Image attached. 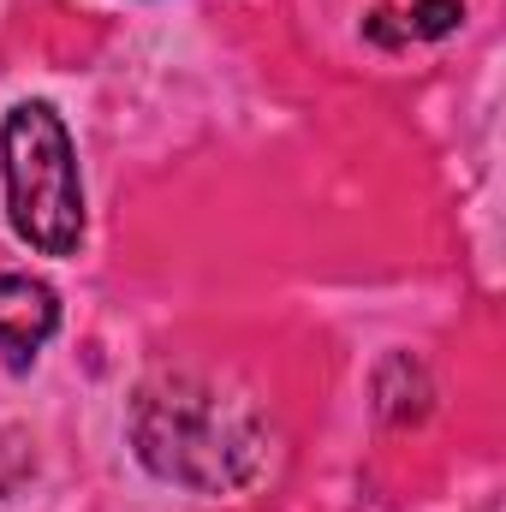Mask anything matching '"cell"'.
I'll return each instance as SVG.
<instances>
[{
  "label": "cell",
  "instance_id": "cell-1",
  "mask_svg": "<svg viewBox=\"0 0 506 512\" xmlns=\"http://www.w3.org/2000/svg\"><path fill=\"white\" fill-rule=\"evenodd\" d=\"M131 447L161 483L233 495L256 477L268 435L245 393H227L209 376H161L131 405Z\"/></svg>",
  "mask_w": 506,
  "mask_h": 512
},
{
  "label": "cell",
  "instance_id": "cell-2",
  "mask_svg": "<svg viewBox=\"0 0 506 512\" xmlns=\"http://www.w3.org/2000/svg\"><path fill=\"white\" fill-rule=\"evenodd\" d=\"M0 179L12 233L42 256H72L84 245V179L66 120L48 102H18L0 120Z\"/></svg>",
  "mask_w": 506,
  "mask_h": 512
},
{
  "label": "cell",
  "instance_id": "cell-3",
  "mask_svg": "<svg viewBox=\"0 0 506 512\" xmlns=\"http://www.w3.org/2000/svg\"><path fill=\"white\" fill-rule=\"evenodd\" d=\"M54 328H60L54 286L30 280V274H0V358L12 376H24L36 364V352L48 346Z\"/></svg>",
  "mask_w": 506,
  "mask_h": 512
},
{
  "label": "cell",
  "instance_id": "cell-4",
  "mask_svg": "<svg viewBox=\"0 0 506 512\" xmlns=\"http://www.w3.org/2000/svg\"><path fill=\"white\" fill-rule=\"evenodd\" d=\"M459 18H465V6H459V0H411V6L399 12V30H405V36L435 42V36L459 30Z\"/></svg>",
  "mask_w": 506,
  "mask_h": 512
}]
</instances>
